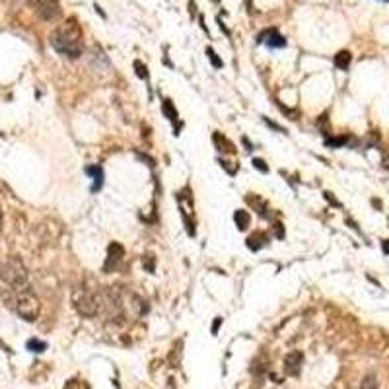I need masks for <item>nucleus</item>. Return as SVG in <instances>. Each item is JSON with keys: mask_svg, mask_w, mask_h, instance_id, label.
Returning <instances> with one entry per match:
<instances>
[{"mask_svg": "<svg viewBox=\"0 0 389 389\" xmlns=\"http://www.w3.org/2000/svg\"><path fill=\"white\" fill-rule=\"evenodd\" d=\"M383 251L389 253V239H385V241H383Z\"/></svg>", "mask_w": 389, "mask_h": 389, "instance_id": "nucleus-21", "label": "nucleus"}, {"mask_svg": "<svg viewBox=\"0 0 389 389\" xmlns=\"http://www.w3.org/2000/svg\"><path fill=\"white\" fill-rule=\"evenodd\" d=\"M253 165H255V167H257L261 174H269V165H267V163H265L261 158H253Z\"/></svg>", "mask_w": 389, "mask_h": 389, "instance_id": "nucleus-17", "label": "nucleus"}, {"mask_svg": "<svg viewBox=\"0 0 389 389\" xmlns=\"http://www.w3.org/2000/svg\"><path fill=\"white\" fill-rule=\"evenodd\" d=\"M362 389H377L376 379H374L372 376H368V377L364 379V381H362Z\"/></svg>", "mask_w": 389, "mask_h": 389, "instance_id": "nucleus-18", "label": "nucleus"}, {"mask_svg": "<svg viewBox=\"0 0 389 389\" xmlns=\"http://www.w3.org/2000/svg\"><path fill=\"white\" fill-rule=\"evenodd\" d=\"M33 6H35V12L47 22L57 20L61 16V6L57 0H33Z\"/></svg>", "mask_w": 389, "mask_h": 389, "instance_id": "nucleus-5", "label": "nucleus"}, {"mask_svg": "<svg viewBox=\"0 0 389 389\" xmlns=\"http://www.w3.org/2000/svg\"><path fill=\"white\" fill-rule=\"evenodd\" d=\"M342 142H347V138H335V140H327V144H331V146H340Z\"/></svg>", "mask_w": 389, "mask_h": 389, "instance_id": "nucleus-19", "label": "nucleus"}, {"mask_svg": "<svg viewBox=\"0 0 389 389\" xmlns=\"http://www.w3.org/2000/svg\"><path fill=\"white\" fill-rule=\"evenodd\" d=\"M0 280L10 290H14L16 294L31 290L27 269L20 259H8L6 263L0 265Z\"/></svg>", "mask_w": 389, "mask_h": 389, "instance_id": "nucleus-2", "label": "nucleus"}, {"mask_svg": "<svg viewBox=\"0 0 389 389\" xmlns=\"http://www.w3.org/2000/svg\"><path fill=\"white\" fill-rule=\"evenodd\" d=\"M16 314L20 315L22 319L25 321H35L41 314V304H39V298L31 292V290H27V292H20V294H16Z\"/></svg>", "mask_w": 389, "mask_h": 389, "instance_id": "nucleus-3", "label": "nucleus"}, {"mask_svg": "<svg viewBox=\"0 0 389 389\" xmlns=\"http://www.w3.org/2000/svg\"><path fill=\"white\" fill-rule=\"evenodd\" d=\"M335 64L339 66L340 70H347L349 68V64H351V53L349 51H340L335 55Z\"/></svg>", "mask_w": 389, "mask_h": 389, "instance_id": "nucleus-11", "label": "nucleus"}, {"mask_svg": "<svg viewBox=\"0 0 389 389\" xmlns=\"http://www.w3.org/2000/svg\"><path fill=\"white\" fill-rule=\"evenodd\" d=\"M135 68H137V76H138V78H144V80L148 78V68H146L144 64L140 63V61H135Z\"/></svg>", "mask_w": 389, "mask_h": 389, "instance_id": "nucleus-16", "label": "nucleus"}, {"mask_svg": "<svg viewBox=\"0 0 389 389\" xmlns=\"http://www.w3.org/2000/svg\"><path fill=\"white\" fill-rule=\"evenodd\" d=\"M265 236L261 234V232H257V234H253V236H249V239H247V247L249 249H253V251H257V249H261L265 245Z\"/></svg>", "mask_w": 389, "mask_h": 389, "instance_id": "nucleus-12", "label": "nucleus"}, {"mask_svg": "<svg viewBox=\"0 0 389 389\" xmlns=\"http://www.w3.org/2000/svg\"><path fill=\"white\" fill-rule=\"evenodd\" d=\"M90 176H94V185H92V191H98L101 187V183H103V171H101V167L98 165H94V167H88L86 169Z\"/></svg>", "mask_w": 389, "mask_h": 389, "instance_id": "nucleus-10", "label": "nucleus"}, {"mask_svg": "<svg viewBox=\"0 0 389 389\" xmlns=\"http://www.w3.org/2000/svg\"><path fill=\"white\" fill-rule=\"evenodd\" d=\"M162 111H163V115L169 119V121H177V109L174 107V105H171V101H169V100H163Z\"/></svg>", "mask_w": 389, "mask_h": 389, "instance_id": "nucleus-13", "label": "nucleus"}, {"mask_svg": "<svg viewBox=\"0 0 389 389\" xmlns=\"http://www.w3.org/2000/svg\"><path fill=\"white\" fill-rule=\"evenodd\" d=\"M206 55H208V59H210V63H212L214 68H222V66H224V63L218 59V55H216V51H214L212 47L206 49Z\"/></svg>", "mask_w": 389, "mask_h": 389, "instance_id": "nucleus-15", "label": "nucleus"}, {"mask_svg": "<svg viewBox=\"0 0 389 389\" xmlns=\"http://www.w3.org/2000/svg\"><path fill=\"white\" fill-rule=\"evenodd\" d=\"M27 349H29V351H33V352H43L45 349H47V344H45L43 340L31 339V340H27Z\"/></svg>", "mask_w": 389, "mask_h": 389, "instance_id": "nucleus-14", "label": "nucleus"}, {"mask_svg": "<svg viewBox=\"0 0 389 389\" xmlns=\"http://www.w3.org/2000/svg\"><path fill=\"white\" fill-rule=\"evenodd\" d=\"M123 257H125L123 245L117 243V241H113V243L109 245V249H107V259H105V265H103V271H105V273L115 271V269L119 267V263L123 261Z\"/></svg>", "mask_w": 389, "mask_h": 389, "instance_id": "nucleus-6", "label": "nucleus"}, {"mask_svg": "<svg viewBox=\"0 0 389 389\" xmlns=\"http://www.w3.org/2000/svg\"><path fill=\"white\" fill-rule=\"evenodd\" d=\"M0 232H2V208H0Z\"/></svg>", "mask_w": 389, "mask_h": 389, "instance_id": "nucleus-22", "label": "nucleus"}, {"mask_svg": "<svg viewBox=\"0 0 389 389\" xmlns=\"http://www.w3.org/2000/svg\"><path fill=\"white\" fill-rule=\"evenodd\" d=\"M72 301H74L76 312H78L80 315H84V317H94V315L100 312V304H98V300H96V296L84 288L74 290Z\"/></svg>", "mask_w": 389, "mask_h": 389, "instance_id": "nucleus-4", "label": "nucleus"}, {"mask_svg": "<svg viewBox=\"0 0 389 389\" xmlns=\"http://www.w3.org/2000/svg\"><path fill=\"white\" fill-rule=\"evenodd\" d=\"M234 220H236V224H238L239 230H247L249 222H251V216H249L247 210H236V214H234Z\"/></svg>", "mask_w": 389, "mask_h": 389, "instance_id": "nucleus-9", "label": "nucleus"}, {"mask_svg": "<svg viewBox=\"0 0 389 389\" xmlns=\"http://www.w3.org/2000/svg\"><path fill=\"white\" fill-rule=\"evenodd\" d=\"M220 323H222V317H216V319H214V325H212V333H214V335L218 333V327H220Z\"/></svg>", "mask_w": 389, "mask_h": 389, "instance_id": "nucleus-20", "label": "nucleus"}, {"mask_svg": "<svg viewBox=\"0 0 389 389\" xmlns=\"http://www.w3.org/2000/svg\"><path fill=\"white\" fill-rule=\"evenodd\" d=\"M51 45L68 59H78L84 51V33L74 18L66 20L51 33Z\"/></svg>", "mask_w": 389, "mask_h": 389, "instance_id": "nucleus-1", "label": "nucleus"}, {"mask_svg": "<svg viewBox=\"0 0 389 389\" xmlns=\"http://www.w3.org/2000/svg\"><path fill=\"white\" fill-rule=\"evenodd\" d=\"M259 43H265L269 47H275V49H280V47H286V39L282 37L276 29H267L259 35Z\"/></svg>", "mask_w": 389, "mask_h": 389, "instance_id": "nucleus-8", "label": "nucleus"}, {"mask_svg": "<svg viewBox=\"0 0 389 389\" xmlns=\"http://www.w3.org/2000/svg\"><path fill=\"white\" fill-rule=\"evenodd\" d=\"M300 368H301V352L300 351H292L286 354L284 358V370L288 376H300Z\"/></svg>", "mask_w": 389, "mask_h": 389, "instance_id": "nucleus-7", "label": "nucleus"}]
</instances>
